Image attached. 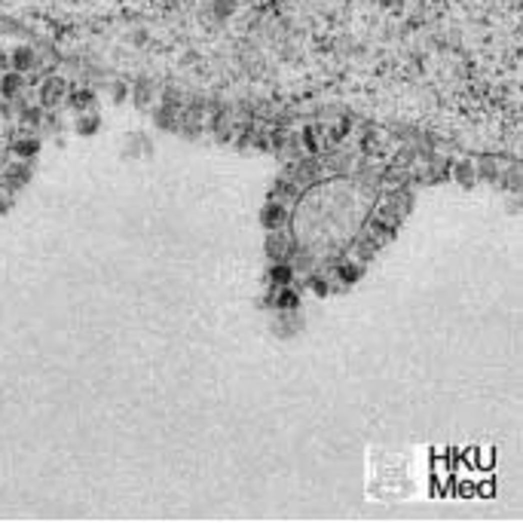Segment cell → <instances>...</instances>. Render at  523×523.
I'll return each mask as SVG.
<instances>
[{
	"mask_svg": "<svg viewBox=\"0 0 523 523\" xmlns=\"http://www.w3.org/2000/svg\"><path fill=\"white\" fill-rule=\"evenodd\" d=\"M282 217H285V211H282L279 205H269V208L263 211V224H266L269 230H275V227H282Z\"/></svg>",
	"mask_w": 523,
	"mask_h": 523,
	"instance_id": "obj_1",
	"label": "cell"
},
{
	"mask_svg": "<svg viewBox=\"0 0 523 523\" xmlns=\"http://www.w3.org/2000/svg\"><path fill=\"white\" fill-rule=\"evenodd\" d=\"M272 279H275V282H288V279H291V269H288V266H275Z\"/></svg>",
	"mask_w": 523,
	"mask_h": 523,
	"instance_id": "obj_2",
	"label": "cell"
}]
</instances>
